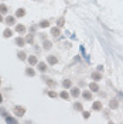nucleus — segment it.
Wrapping results in <instances>:
<instances>
[{
	"label": "nucleus",
	"instance_id": "13",
	"mask_svg": "<svg viewBox=\"0 0 123 124\" xmlns=\"http://www.w3.org/2000/svg\"><path fill=\"white\" fill-rule=\"evenodd\" d=\"M100 108H102V103H99V101L93 103V110H100Z\"/></svg>",
	"mask_w": 123,
	"mask_h": 124
},
{
	"label": "nucleus",
	"instance_id": "2",
	"mask_svg": "<svg viewBox=\"0 0 123 124\" xmlns=\"http://www.w3.org/2000/svg\"><path fill=\"white\" fill-rule=\"evenodd\" d=\"M28 62H30V65H37L38 63V59H37V56L31 55V56H28Z\"/></svg>",
	"mask_w": 123,
	"mask_h": 124
},
{
	"label": "nucleus",
	"instance_id": "20",
	"mask_svg": "<svg viewBox=\"0 0 123 124\" xmlns=\"http://www.w3.org/2000/svg\"><path fill=\"white\" fill-rule=\"evenodd\" d=\"M26 73H27L28 76H34V75H35V72H34L33 69H27V70H26Z\"/></svg>",
	"mask_w": 123,
	"mask_h": 124
},
{
	"label": "nucleus",
	"instance_id": "30",
	"mask_svg": "<svg viewBox=\"0 0 123 124\" xmlns=\"http://www.w3.org/2000/svg\"><path fill=\"white\" fill-rule=\"evenodd\" d=\"M84 117L85 118H88V117H89V111H84Z\"/></svg>",
	"mask_w": 123,
	"mask_h": 124
},
{
	"label": "nucleus",
	"instance_id": "9",
	"mask_svg": "<svg viewBox=\"0 0 123 124\" xmlns=\"http://www.w3.org/2000/svg\"><path fill=\"white\" fill-rule=\"evenodd\" d=\"M89 89H91V90H93V92H98V90H99V87H98V85H96V83H91V85H89Z\"/></svg>",
	"mask_w": 123,
	"mask_h": 124
},
{
	"label": "nucleus",
	"instance_id": "21",
	"mask_svg": "<svg viewBox=\"0 0 123 124\" xmlns=\"http://www.w3.org/2000/svg\"><path fill=\"white\" fill-rule=\"evenodd\" d=\"M44 48H45V49H50V48H51V42H50V41H44Z\"/></svg>",
	"mask_w": 123,
	"mask_h": 124
},
{
	"label": "nucleus",
	"instance_id": "5",
	"mask_svg": "<svg viewBox=\"0 0 123 124\" xmlns=\"http://www.w3.org/2000/svg\"><path fill=\"white\" fill-rule=\"evenodd\" d=\"M37 65H38V69L41 70V72H45L47 70V65L44 63V62H38Z\"/></svg>",
	"mask_w": 123,
	"mask_h": 124
},
{
	"label": "nucleus",
	"instance_id": "26",
	"mask_svg": "<svg viewBox=\"0 0 123 124\" xmlns=\"http://www.w3.org/2000/svg\"><path fill=\"white\" fill-rule=\"evenodd\" d=\"M75 108H77V110H82V104H79V103H75Z\"/></svg>",
	"mask_w": 123,
	"mask_h": 124
},
{
	"label": "nucleus",
	"instance_id": "22",
	"mask_svg": "<svg viewBox=\"0 0 123 124\" xmlns=\"http://www.w3.org/2000/svg\"><path fill=\"white\" fill-rule=\"evenodd\" d=\"M92 79H95V80H99V79H100V73H92Z\"/></svg>",
	"mask_w": 123,
	"mask_h": 124
},
{
	"label": "nucleus",
	"instance_id": "23",
	"mask_svg": "<svg viewBox=\"0 0 123 124\" xmlns=\"http://www.w3.org/2000/svg\"><path fill=\"white\" fill-rule=\"evenodd\" d=\"M0 11H1V13H6V11H7V7H6L4 4H0Z\"/></svg>",
	"mask_w": 123,
	"mask_h": 124
},
{
	"label": "nucleus",
	"instance_id": "18",
	"mask_svg": "<svg viewBox=\"0 0 123 124\" xmlns=\"http://www.w3.org/2000/svg\"><path fill=\"white\" fill-rule=\"evenodd\" d=\"M62 85H64V87H71L72 83H71V80H64V83H62Z\"/></svg>",
	"mask_w": 123,
	"mask_h": 124
},
{
	"label": "nucleus",
	"instance_id": "29",
	"mask_svg": "<svg viewBox=\"0 0 123 124\" xmlns=\"http://www.w3.org/2000/svg\"><path fill=\"white\" fill-rule=\"evenodd\" d=\"M26 41H27V42H33V35H28V37L26 38Z\"/></svg>",
	"mask_w": 123,
	"mask_h": 124
},
{
	"label": "nucleus",
	"instance_id": "25",
	"mask_svg": "<svg viewBox=\"0 0 123 124\" xmlns=\"http://www.w3.org/2000/svg\"><path fill=\"white\" fill-rule=\"evenodd\" d=\"M61 97H62V99H68V93H67V92H62L61 93Z\"/></svg>",
	"mask_w": 123,
	"mask_h": 124
},
{
	"label": "nucleus",
	"instance_id": "28",
	"mask_svg": "<svg viewBox=\"0 0 123 124\" xmlns=\"http://www.w3.org/2000/svg\"><path fill=\"white\" fill-rule=\"evenodd\" d=\"M58 25H60V27L64 25V18H60V20H58Z\"/></svg>",
	"mask_w": 123,
	"mask_h": 124
},
{
	"label": "nucleus",
	"instance_id": "27",
	"mask_svg": "<svg viewBox=\"0 0 123 124\" xmlns=\"http://www.w3.org/2000/svg\"><path fill=\"white\" fill-rule=\"evenodd\" d=\"M48 96H50V97H57V93H54V92H48Z\"/></svg>",
	"mask_w": 123,
	"mask_h": 124
},
{
	"label": "nucleus",
	"instance_id": "8",
	"mask_svg": "<svg viewBox=\"0 0 123 124\" xmlns=\"http://www.w3.org/2000/svg\"><path fill=\"white\" fill-rule=\"evenodd\" d=\"M24 14H26L24 8H18V10H17V13H16V16H17V17H23Z\"/></svg>",
	"mask_w": 123,
	"mask_h": 124
},
{
	"label": "nucleus",
	"instance_id": "31",
	"mask_svg": "<svg viewBox=\"0 0 123 124\" xmlns=\"http://www.w3.org/2000/svg\"><path fill=\"white\" fill-rule=\"evenodd\" d=\"M1 20H3V17H1V16H0V21H1Z\"/></svg>",
	"mask_w": 123,
	"mask_h": 124
},
{
	"label": "nucleus",
	"instance_id": "17",
	"mask_svg": "<svg viewBox=\"0 0 123 124\" xmlns=\"http://www.w3.org/2000/svg\"><path fill=\"white\" fill-rule=\"evenodd\" d=\"M6 23L7 24H14V17H7V18H6Z\"/></svg>",
	"mask_w": 123,
	"mask_h": 124
},
{
	"label": "nucleus",
	"instance_id": "11",
	"mask_svg": "<svg viewBox=\"0 0 123 124\" xmlns=\"http://www.w3.org/2000/svg\"><path fill=\"white\" fill-rule=\"evenodd\" d=\"M109 107L110 108H117V100H112L109 103Z\"/></svg>",
	"mask_w": 123,
	"mask_h": 124
},
{
	"label": "nucleus",
	"instance_id": "15",
	"mask_svg": "<svg viewBox=\"0 0 123 124\" xmlns=\"http://www.w3.org/2000/svg\"><path fill=\"white\" fill-rule=\"evenodd\" d=\"M84 97L86 99V100H91V99H92V94H91L89 92H84Z\"/></svg>",
	"mask_w": 123,
	"mask_h": 124
},
{
	"label": "nucleus",
	"instance_id": "1",
	"mask_svg": "<svg viewBox=\"0 0 123 124\" xmlns=\"http://www.w3.org/2000/svg\"><path fill=\"white\" fill-rule=\"evenodd\" d=\"M13 113H14L17 117H23L24 113H26V108H24V107H20V106H16L14 110H13Z\"/></svg>",
	"mask_w": 123,
	"mask_h": 124
},
{
	"label": "nucleus",
	"instance_id": "16",
	"mask_svg": "<svg viewBox=\"0 0 123 124\" xmlns=\"http://www.w3.org/2000/svg\"><path fill=\"white\" fill-rule=\"evenodd\" d=\"M17 56H18V58H20V59L23 61V59H26V52H23V51H20V52L17 54Z\"/></svg>",
	"mask_w": 123,
	"mask_h": 124
},
{
	"label": "nucleus",
	"instance_id": "6",
	"mask_svg": "<svg viewBox=\"0 0 123 124\" xmlns=\"http://www.w3.org/2000/svg\"><path fill=\"white\" fill-rule=\"evenodd\" d=\"M16 31L20 32V34H23V32H26V27L24 25H16Z\"/></svg>",
	"mask_w": 123,
	"mask_h": 124
},
{
	"label": "nucleus",
	"instance_id": "10",
	"mask_svg": "<svg viewBox=\"0 0 123 124\" xmlns=\"http://www.w3.org/2000/svg\"><path fill=\"white\" fill-rule=\"evenodd\" d=\"M24 42H26V41H24L23 38H16V44H17L18 46H23Z\"/></svg>",
	"mask_w": 123,
	"mask_h": 124
},
{
	"label": "nucleus",
	"instance_id": "24",
	"mask_svg": "<svg viewBox=\"0 0 123 124\" xmlns=\"http://www.w3.org/2000/svg\"><path fill=\"white\" fill-rule=\"evenodd\" d=\"M6 120H7L9 123H16V120L13 118V117H6Z\"/></svg>",
	"mask_w": 123,
	"mask_h": 124
},
{
	"label": "nucleus",
	"instance_id": "3",
	"mask_svg": "<svg viewBox=\"0 0 123 124\" xmlns=\"http://www.w3.org/2000/svg\"><path fill=\"white\" fill-rule=\"evenodd\" d=\"M47 61H48V63H50V65H55V63H57V58H55L54 55H51V56H48V58H47Z\"/></svg>",
	"mask_w": 123,
	"mask_h": 124
},
{
	"label": "nucleus",
	"instance_id": "19",
	"mask_svg": "<svg viewBox=\"0 0 123 124\" xmlns=\"http://www.w3.org/2000/svg\"><path fill=\"white\" fill-rule=\"evenodd\" d=\"M48 25H50V23H48L47 20H43V21L40 23V27H48Z\"/></svg>",
	"mask_w": 123,
	"mask_h": 124
},
{
	"label": "nucleus",
	"instance_id": "4",
	"mask_svg": "<svg viewBox=\"0 0 123 124\" xmlns=\"http://www.w3.org/2000/svg\"><path fill=\"white\" fill-rule=\"evenodd\" d=\"M79 93H81V90H79L78 87H72V90H71V94H72L74 97H78V96H79Z\"/></svg>",
	"mask_w": 123,
	"mask_h": 124
},
{
	"label": "nucleus",
	"instance_id": "7",
	"mask_svg": "<svg viewBox=\"0 0 123 124\" xmlns=\"http://www.w3.org/2000/svg\"><path fill=\"white\" fill-rule=\"evenodd\" d=\"M3 34H4V37H6V38H9V37H11V35H13V31L10 30V28H7V30H4Z\"/></svg>",
	"mask_w": 123,
	"mask_h": 124
},
{
	"label": "nucleus",
	"instance_id": "32",
	"mask_svg": "<svg viewBox=\"0 0 123 124\" xmlns=\"http://www.w3.org/2000/svg\"><path fill=\"white\" fill-rule=\"evenodd\" d=\"M0 103H1V94H0Z\"/></svg>",
	"mask_w": 123,
	"mask_h": 124
},
{
	"label": "nucleus",
	"instance_id": "12",
	"mask_svg": "<svg viewBox=\"0 0 123 124\" xmlns=\"http://www.w3.org/2000/svg\"><path fill=\"white\" fill-rule=\"evenodd\" d=\"M45 82H47V85L51 86V87H55V86H57V83H55L54 80H51V79H47Z\"/></svg>",
	"mask_w": 123,
	"mask_h": 124
},
{
	"label": "nucleus",
	"instance_id": "14",
	"mask_svg": "<svg viewBox=\"0 0 123 124\" xmlns=\"http://www.w3.org/2000/svg\"><path fill=\"white\" fill-rule=\"evenodd\" d=\"M51 34H53L54 37H58V35H60V30H58V28H53V30H51Z\"/></svg>",
	"mask_w": 123,
	"mask_h": 124
}]
</instances>
